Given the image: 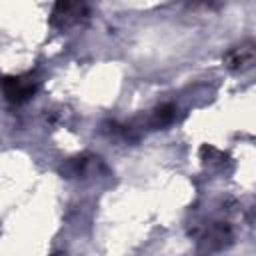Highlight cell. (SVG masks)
Here are the masks:
<instances>
[{
  "instance_id": "cell-1",
  "label": "cell",
  "mask_w": 256,
  "mask_h": 256,
  "mask_svg": "<svg viewBox=\"0 0 256 256\" xmlns=\"http://www.w3.org/2000/svg\"><path fill=\"white\" fill-rule=\"evenodd\" d=\"M90 18L88 0H56L50 12V26L60 32H70Z\"/></svg>"
},
{
  "instance_id": "cell-2",
  "label": "cell",
  "mask_w": 256,
  "mask_h": 256,
  "mask_svg": "<svg viewBox=\"0 0 256 256\" xmlns=\"http://www.w3.org/2000/svg\"><path fill=\"white\" fill-rule=\"evenodd\" d=\"M38 78L32 72H24V74H10V76H2L0 78V90L4 94V98L14 104H26L30 98H34V94L38 92Z\"/></svg>"
},
{
  "instance_id": "cell-3",
  "label": "cell",
  "mask_w": 256,
  "mask_h": 256,
  "mask_svg": "<svg viewBox=\"0 0 256 256\" xmlns=\"http://www.w3.org/2000/svg\"><path fill=\"white\" fill-rule=\"evenodd\" d=\"M192 234L208 248H224L232 240V228L224 220H208L202 224H194Z\"/></svg>"
},
{
  "instance_id": "cell-4",
  "label": "cell",
  "mask_w": 256,
  "mask_h": 256,
  "mask_svg": "<svg viewBox=\"0 0 256 256\" xmlns=\"http://www.w3.org/2000/svg\"><path fill=\"white\" fill-rule=\"evenodd\" d=\"M98 170H104L102 160L88 152L72 156L62 164V176L66 178H86V176L98 174Z\"/></svg>"
},
{
  "instance_id": "cell-5",
  "label": "cell",
  "mask_w": 256,
  "mask_h": 256,
  "mask_svg": "<svg viewBox=\"0 0 256 256\" xmlns=\"http://www.w3.org/2000/svg\"><path fill=\"white\" fill-rule=\"evenodd\" d=\"M254 58H256L254 42H252V40H246V42H242V44L230 48V50L224 54L222 62H224V66H226L230 72H246V70L252 68Z\"/></svg>"
},
{
  "instance_id": "cell-6",
  "label": "cell",
  "mask_w": 256,
  "mask_h": 256,
  "mask_svg": "<svg viewBox=\"0 0 256 256\" xmlns=\"http://www.w3.org/2000/svg\"><path fill=\"white\" fill-rule=\"evenodd\" d=\"M178 116V108L172 104V102H164V104H158L148 116L146 120L140 124V128H150V130H158V128H166L170 126Z\"/></svg>"
},
{
  "instance_id": "cell-7",
  "label": "cell",
  "mask_w": 256,
  "mask_h": 256,
  "mask_svg": "<svg viewBox=\"0 0 256 256\" xmlns=\"http://www.w3.org/2000/svg\"><path fill=\"white\" fill-rule=\"evenodd\" d=\"M200 158L204 160L206 166H224L228 162V156L222 150H218V148H214L210 144H204L200 148Z\"/></svg>"
},
{
  "instance_id": "cell-8",
  "label": "cell",
  "mask_w": 256,
  "mask_h": 256,
  "mask_svg": "<svg viewBox=\"0 0 256 256\" xmlns=\"http://www.w3.org/2000/svg\"><path fill=\"white\" fill-rule=\"evenodd\" d=\"M192 8H218L222 0H184Z\"/></svg>"
}]
</instances>
